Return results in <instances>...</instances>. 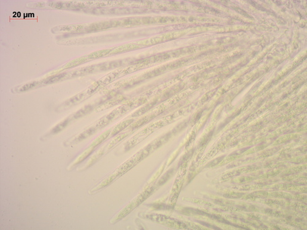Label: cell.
Returning a JSON list of instances; mask_svg holds the SVG:
<instances>
[{
  "label": "cell",
  "mask_w": 307,
  "mask_h": 230,
  "mask_svg": "<svg viewBox=\"0 0 307 230\" xmlns=\"http://www.w3.org/2000/svg\"><path fill=\"white\" fill-rule=\"evenodd\" d=\"M68 123V121L67 120H65L63 122H61L60 124H59L58 125H57V126L56 127H55L53 130H52V132L54 133H57L58 132H59L60 131H61V130H63L66 126L67 125Z\"/></svg>",
  "instance_id": "7a4b0ae2"
},
{
  "label": "cell",
  "mask_w": 307,
  "mask_h": 230,
  "mask_svg": "<svg viewBox=\"0 0 307 230\" xmlns=\"http://www.w3.org/2000/svg\"><path fill=\"white\" fill-rule=\"evenodd\" d=\"M92 149H89V150L86 151V152H84V153L82 154H81V155H80V156H79V157H78V158H77V159H76V160H75V161H74L73 163H72V164H71V165L70 166V169H73V168H74V167H75L76 165H77L78 164H79L80 163H81V162L83 161H84V159H86V158L89 156V154H90V153L92 152Z\"/></svg>",
  "instance_id": "6da1fadb"
}]
</instances>
